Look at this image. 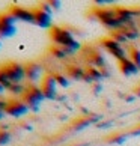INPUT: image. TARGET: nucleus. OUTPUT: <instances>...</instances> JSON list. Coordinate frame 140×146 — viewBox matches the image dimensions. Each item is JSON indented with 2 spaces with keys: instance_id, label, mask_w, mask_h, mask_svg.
<instances>
[{
  "instance_id": "obj_26",
  "label": "nucleus",
  "mask_w": 140,
  "mask_h": 146,
  "mask_svg": "<svg viewBox=\"0 0 140 146\" xmlns=\"http://www.w3.org/2000/svg\"><path fill=\"white\" fill-rule=\"evenodd\" d=\"M8 107H9V100L0 98V111H5V113H6Z\"/></svg>"
},
{
  "instance_id": "obj_18",
  "label": "nucleus",
  "mask_w": 140,
  "mask_h": 146,
  "mask_svg": "<svg viewBox=\"0 0 140 146\" xmlns=\"http://www.w3.org/2000/svg\"><path fill=\"white\" fill-rule=\"evenodd\" d=\"M50 51H51V54L54 56L56 59H62V60H63V59H68L69 56H72L71 51H68V50H65V48H62V47H59V45L51 47Z\"/></svg>"
},
{
  "instance_id": "obj_27",
  "label": "nucleus",
  "mask_w": 140,
  "mask_h": 146,
  "mask_svg": "<svg viewBox=\"0 0 140 146\" xmlns=\"http://www.w3.org/2000/svg\"><path fill=\"white\" fill-rule=\"evenodd\" d=\"M50 5H51L53 9H59V8H60V2H50Z\"/></svg>"
},
{
  "instance_id": "obj_8",
  "label": "nucleus",
  "mask_w": 140,
  "mask_h": 146,
  "mask_svg": "<svg viewBox=\"0 0 140 146\" xmlns=\"http://www.w3.org/2000/svg\"><path fill=\"white\" fill-rule=\"evenodd\" d=\"M29 110H30V107L26 104L23 100H11L9 107L6 110V115L12 116V117H21V116L27 115Z\"/></svg>"
},
{
  "instance_id": "obj_20",
  "label": "nucleus",
  "mask_w": 140,
  "mask_h": 146,
  "mask_svg": "<svg viewBox=\"0 0 140 146\" xmlns=\"http://www.w3.org/2000/svg\"><path fill=\"white\" fill-rule=\"evenodd\" d=\"M127 50H128V53H130V59L136 63V66L139 68V71H140V50L137 47H134V45H128Z\"/></svg>"
},
{
  "instance_id": "obj_3",
  "label": "nucleus",
  "mask_w": 140,
  "mask_h": 146,
  "mask_svg": "<svg viewBox=\"0 0 140 146\" xmlns=\"http://www.w3.org/2000/svg\"><path fill=\"white\" fill-rule=\"evenodd\" d=\"M23 100L26 104H27L30 107V110H38L39 109V106H41V102L47 100L45 98V95H44V92H42L41 89V86H38V84H29L27 86V89H26V94L23 95Z\"/></svg>"
},
{
  "instance_id": "obj_21",
  "label": "nucleus",
  "mask_w": 140,
  "mask_h": 146,
  "mask_svg": "<svg viewBox=\"0 0 140 146\" xmlns=\"http://www.w3.org/2000/svg\"><path fill=\"white\" fill-rule=\"evenodd\" d=\"M90 123H92L90 117H89V116H86V117L78 119V121L72 125V128H74V129H77V131H80V129H83V128H86V127H89Z\"/></svg>"
},
{
  "instance_id": "obj_7",
  "label": "nucleus",
  "mask_w": 140,
  "mask_h": 146,
  "mask_svg": "<svg viewBox=\"0 0 140 146\" xmlns=\"http://www.w3.org/2000/svg\"><path fill=\"white\" fill-rule=\"evenodd\" d=\"M5 68H6L12 83H23L26 80V65H21L17 62H9L5 65Z\"/></svg>"
},
{
  "instance_id": "obj_1",
  "label": "nucleus",
  "mask_w": 140,
  "mask_h": 146,
  "mask_svg": "<svg viewBox=\"0 0 140 146\" xmlns=\"http://www.w3.org/2000/svg\"><path fill=\"white\" fill-rule=\"evenodd\" d=\"M50 36H51V39L56 45L65 48V50H68V51H71L72 54L82 48L80 41L75 39L72 32L68 30V29L59 27V26H53V27L50 29Z\"/></svg>"
},
{
  "instance_id": "obj_32",
  "label": "nucleus",
  "mask_w": 140,
  "mask_h": 146,
  "mask_svg": "<svg viewBox=\"0 0 140 146\" xmlns=\"http://www.w3.org/2000/svg\"><path fill=\"white\" fill-rule=\"evenodd\" d=\"M136 95H137V96H140V88H139V89H136Z\"/></svg>"
},
{
  "instance_id": "obj_17",
  "label": "nucleus",
  "mask_w": 140,
  "mask_h": 146,
  "mask_svg": "<svg viewBox=\"0 0 140 146\" xmlns=\"http://www.w3.org/2000/svg\"><path fill=\"white\" fill-rule=\"evenodd\" d=\"M109 38H111V39H113V41H116V42H119L121 45L125 44V48L130 45V41H128V38H127L125 33L122 32V29H121V30H111Z\"/></svg>"
},
{
  "instance_id": "obj_28",
  "label": "nucleus",
  "mask_w": 140,
  "mask_h": 146,
  "mask_svg": "<svg viewBox=\"0 0 140 146\" xmlns=\"http://www.w3.org/2000/svg\"><path fill=\"white\" fill-rule=\"evenodd\" d=\"M94 89H95V90H96V94H98V92H100V90H101V89H103V86H101V84H100V83H96V84H95V86H94Z\"/></svg>"
},
{
  "instance_id": "obj_12",
  "label": "nucleus",
  "mask_w": 140,
  "mask_h": 146,
  "mask_svg": "<svg viewBox=\"0 0 140 146\" xmlns=\"http://www.w3.org/2000/svg\"><path fill=\"white\" fill-rule=\"evenodd\" d=\"M103 80V74L101 69L96 66H86V75H84V82L88 83H100Z\"/></svg>"
},
{
  "instance_id": "obj_11",
  "label": "nucleus",
  "mask_w": 140,
  "mask_h": 146,
  "mask_svg": "<svg viewBox=\"0 0 140 146\" xmlns=\"http://www.w3.org/2000/svg\"><path fill=\"white\" fill-rule=\"evenodd\" d=\"M33 12H35V24L36 26H39L41 29H51V23H53L51 15H48L47 12H44L39 8L33 9Z\"/></svg>"
},
{
  "instance_id": "obj_13",
  "label": "nucleus",
  "mask_w": 140,
  "mask_h": 146,
  "mask_svg": "<svg viewBox=\"0 0 140 146\" xmlns=\"http://www.w3.org/2000/svg\"><path fill=\"white\" fill-rule=\"evenodd\" d=\"M66 75L72 80H84L86 68L80 66V65H68L66 66Z\"/></svg>"
},
{
  "instance_id": "obj_10",
  "label": "nucleus",
  "mask_w": 140,
  "mask_h": 146,
  "mask_svg": "<svg viewBox=\"0 0 140 146\" xmlns=\"http://www.w3.org/2000/svg\"><path fill=\"white\" fill-rule=\"evenodd\" d=\"M42 72H44V68H42V65H39V63L32 62V63L26 65V80H27L30 84H36L38 82H41L39 78L42 77Z\"/></svg>"
},
{
  "instance_id": "obj_6",
  "label": "nucleus",
  "mask_w": 140,
  "mask_h": 146,
  "mask_svg": "<svg viewBox=\"0 0 140 146\" xmlns=\"http://www.w3.org/2000/svg\"><path fill=\"white\" fill-rule=\"evenodd\" d=\"M57 82L54 74L53 75H45L44 78L41 80V89L44 92L47 100H57L59 98V92H57Z\"/></svg>"
},
{
  "instance_id": "obj_22",
  "label": "nucleus",
  "mask_w": 140,
  "mask_h": 146,
  "mask_svg": "<svg viewBox=\"0 0 140 146\" xmlns=\"http://www.w3.org/2000/svg\"><path fill=\"white\" fill-rule=\"evenodd\" d=\"M11 139H12V136H11V133L8 131V129H2V128H0V146L9 145Z\"/></svg>"
},
{
  "instance_id": "obj_31",
  "label": "nucleus",
  "mask_w": 140,
  "mask_h": 146,
  "mask_svg": "<svg viewBox=\"0 0 140 146\" xmlns=\"http://www.w3.org/2000/svg\"><path fill=\"white\" fill-rule=\"evenodd\" d=\"M5 115H6V113H5V111H0V121H2V119L5 117Z\"/></svg>"
},
{
  "instance_id": "obj_23",
  "label": "nucleus",
  "mask_w": 140,
  "mask_h": 146,
  "mask_svg": "<svg viewBox=\"0 0 140 146\" xmlns=\"http://www.w3.org/2000/svg\"><path fill=\"white\" fill-rule=\"evenodd\" d=\"M56 77V82L60 88H68L69 86V77L68 75H63V74H54Z\"/></svg>"
},
{
  "instance_id": "obj_30",
  "label": "nucleus",
  "mask_w": 140,
  "mask_h": 146,
  "mask_svg": "<svg viewBox=\"0 0 140 146\" xmlns=\"http://www.w3.org/2000/svg\"><path fill=\"white\" fill-rule=\"evenodd\" d=\"M5 90H6V89H5V88H3V86H2V84H0V95H3V94H5Z\"/></svg>"
},
{
  "instance_id": "obj_5",
  "label": "nucleus",
  "mask_w": 140,
  "mask_h": 146,
  "mask_svg": "<svg viewBox=\"0 0 140 146\" xmlns=\"http://www.w3.org/2000/svg\"><path fill=\"white\" fill-rule=\"evenodd\" d=\"M15 23H17V20L14 18V15L11 12L0 15V36L9 38V36L15 35V32H17Z\"/></svg>"
},
{
  "instance_id": "obj_19",
  "label": "nucleus",
  "mask_w": 140,
  "mask_h": 146,
  "mask_svg": "<svg viewBox=\"0 0 140 146\" xmlns=\"http://www.w3.org/2000/svg\"><path fill=\"white\" fill-rule=\"evenodd\" d=\"M0 84H2L6 90L14 84L12 80H11V77H9V74H8V71H6V68H5V65L0 66Z\"/></svg>"
},
{
  "instance_id": "obj_24",
  "label": "nucleus",
  "mask_w": 140,
  "mask_h": 146,
  "mask_svg": "<svg viewBox=\"0 0 140 146\" xmlns=\"http://www.w3.org/2000/svg\"><path fill=\"white\" fill-rule=\"evenodd\" d=\"M125 140H127V136H125V134H119V136H113V137H110L109 142H110V143H123Z\"/></svg>"
},
{
  "instance_id": "obj_9",
  "label": "nucleus",
  "mask_w": 140,
  "mask_h": 146,
  "mask_svg": "<svg viewBox=\"0 0 140 146\" xmlns=\"http://www.w3.org/2000/svg\"><path fill=\"white\" fill-rule=\"evenodd\" d=\"M9 12L14 15V18L17 21H24V23L35 24V12H33V9H27V8H23V6H12L9 9Z\"/></svg>"
},
{
  "instance_id": "obj_4",
  "label": "nucleus",
  "mask_w": 140,
  "mask_h": 146,
  "mask_svg": "<svg viewBox=\"0 0 140 146\" xmlns=\"http://www.w3.org/2000/svg\"><path fill=\"white\" fill-rule=\"evenodd\" d=\"M101 45H103L104 50L107 53H110L117 62H123V60H127V59H130V53H128L127 48H123V45H121L119 42H116V41H113L111 38L103 39Z\"/></svg>"
},
{
  "instance_id": "obj_14",
  "label": "nucleus",
  "mask_w": 140,
  "mask_h": 146,
  "mask_svg": "<svg viewBox=\"0 0 140 146\" xmlns=\"http://www.w3.org/2000/svg\"><path fill=\"white\" fill-rule=\"evenodd\" d=\"M119 68H121V72L125 74V75H134V74H139V68L136 66L131 59H127L123 62H119Z\"/></svg>"
},
{
  "instance_id": "obj_2",
  "label": "nucleus",
  "mask_w": 140,
  "mask_h": 146,
  "mask_svg": "<svg viewBox=\"0 0 140 146\" xmlns=\"http://www.w3.org/2000/svg\"><path fill=\"white\" fill-rule=\"evenodd\" d=\"M96 20L101 21V24H104L107 29L111 30H121L123 26L117 18L116 8H95L94 11Z\"/></svg>"
},
{
  "instance_id": "obj_29",
  "label": "nucleus",
  "mask_w": 140,
  "mask_h": 146,
  "mask_svg": "<svg viewBox=\"0 0 140 146\" xmlns=\"http://www.w3.org/2000/svg\"><path fill=\"white\" fill-rule=\"evenodd\" d=\"M131 134H133V136H139V134H140V128H139V129H134Z\"/></svg>"
},
{
  "instance_id": "obj_15",
  "label": "nucleus",
  "mask_w": 140,
  "mask_h": 146,
  "mask_svg": "<svg viewBox=\"0 0 140 146\" xmlns=\"http://www.w3.org/2000/svg\"><path fill=\"white\" fill-rule=\"evenodd\" d=\"M122 32L125 33V36L128 38V41L133 42L140 38V30L136 24H131V26H127V27H122Z\"/></svg>"
},
{
  "instance_id": "obj_25",
  "label": "nucleus",
  "mask_w": 140,
  "mask_h": 146,
  "mask_svg": "<svg viewBox=\"0 0 140 146\" xmlns=\"http://www.w3.org/2000/svg\"><path fill=\"white\" fill-rule=\"evenodd\" d=\"M39 9H42V11H44V12H47L48 15H51V12H53V8H51V5H50V2H48V3H41L39 5Z\"/></svg>"
},
{
  "instance_id": "obj_16",
  "label": "nucleus",
  "mask_w": 140,
  "mask_h": 146,
  "mask_svg": "<svg viewBox=\"0 0 140 146\" xmlns=\"http://www.w3.org/2000/svg\"><path fill=\"white\" fill-rule=\"evenodd\" d=\"M26 89H27V86H24L23 83H14L8 89V92L17 100V98H23V95L26 94Z\"/></svg>"
}]
</instances>
